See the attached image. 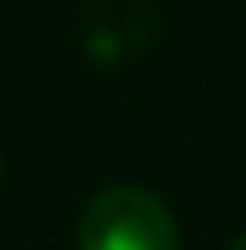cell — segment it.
I'll use <instances>...</instances> for the list:
<instances>
[{
    "mask_svg": "<svg viewBox=\"0 0 246 250\" xmlns=\"http://www.w3.org/2000/svg\"><path fill=\"white\" fill-rule=\"evenodd\" d=\"M229 250H246V233H238V237L229 242Z\"/></svg>",
    "mask_w": 246,
    "mask_h": 250,
    "instance_id": "2",
    "label": "cell"
},
{
    "mask_svg": "<svg viewBox=\"0 0 246 250\" xmlns=\"http://www.w3.org/2000/svg\"><path fill=\"white\" fill-rule=\"evenodd\" d=\"M79 250H180V229L150 189L110 185L79 215Z\"/></svg>",
    "mask_w": 246,
    "mask_h": 250,
    "instance_id": "1",
    "label": "cell"
}]
</instances>
